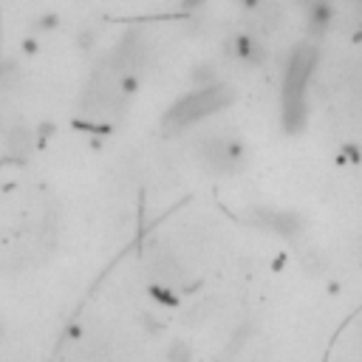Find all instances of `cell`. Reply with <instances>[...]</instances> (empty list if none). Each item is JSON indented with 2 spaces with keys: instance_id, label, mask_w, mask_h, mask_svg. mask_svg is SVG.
Listing matches in <instances>:
<instances>
[{
  "instance_id": "obj_1",
  "label": "cell",
  "mask_w": 362,
  "mask_h": 362,
  "mask_svg": "<svg viewBox=\"0 0 362 362\" xmlns=\"http://www.w3.org/2000/svg\"><path fill=\"white\" fill-rule=\"evenodd\" d=\"M32 147H35V133H32L29 127H12V130H9V136H6V150H9L12 158L23 161V158L32 153Z\"/></svg>"
},
{
  "instance_id": "obj_2",
  "label": "cell",
  "mask_w": 362,
  "mask_h": 362,
  "mask_svg": "<svg viewBox=\"0 0 362 362\" xmlns=\"http://www.w3.org/2000/svg\"><path fill=\"white\" fill-rule=\"evenodd\" d=\"M170 362H190V348L181 345V342H175L173 351H170Z\"/></svg>"
},
{
  "instance_id": "obj_3",
  "label": "cell",
  "mask_w": 362,
  "mask_h": 362,
  "mask_svg": "<svg viewBox=\"0 0 362 362\" xmlns=\"http://www.w3.org/2000/svg\"><path fill=\"white\" fill-rule=\"evenodd\" d=\"M57 26V18L54 15H46V18H40L37 23H35V32H49V29H54Z\"/></svg>"
},
{
  "instance_id": "obj_4",
  "label": "cell",
  "mask_w": 362,
  "mask_h": 362,
  "mask_svg": "<svg viewBox=\"0 0 362 362\" xmlns=\"http://www.w3.org/2000/svg\"><path fill=\"white\" fill-rule=\"evenodd\" d=\"M23 51H26V54L37 51V43H35V40H26V43H23Z\"/></svg>"
}]
</instances>
